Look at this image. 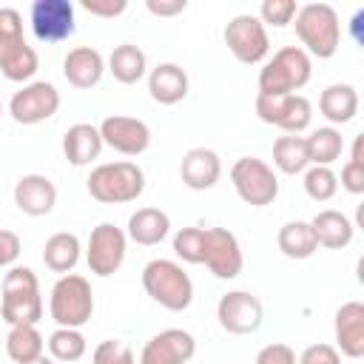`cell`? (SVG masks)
Masks as SVG:
<instances>
[{
    "label": "cell",
    "mask_w": 364,
    "mask_h": 364,
    "mask_svg": "<svg viewBox=\"0 0 364 364\" xmlns=\"http://www.w3.org/2000/svg\"><path fill=\"white\" fill-rule=\"evenodd\" d=\"M0 316L9 327L37 324L43 318V296L40 282L31 267L14 264L6 270L0 284Z\"/></svg>",
    "instance_id": "1"
},
{
    "label": "cell",
    "mask_w": 364,
    "mask_h": 364,
    "mask_svg": "<svg viewBox=\"0 0 364 364\" xmlns=\"http://www.w3.org/2000/svg\"><path fill=\"white\" fill-rule=\"evenodd\" d=\"M296 37L301 43V48L318 60H330L338 51L341 43V23L338 14L330 3H304L299 6L296 17Z\"/></svg>",
    "instance_id": "2"
},
{
    "label": "cell",
    "mask_w": 364,
    "mask_h": 364,
    "mask_svg": "<svg viewBox=\"0 0 364 364\" xmlns=\"http://www.w3.org/2000/svg\"><path fill=\"white\" fill-rule=\"evenodd\" d=\"M313 77V60L301 46L279 48L259 71V94L282 97L301 91Z\"/></svg>",
    "instance_id": "3"
},
{
    "label": "cell",
    "mask_w": 364,
    "mask_h": 364,
    "mask_svg": "<svg viewBox=\"0 0 364 364\" xmlns=\"http://www.w3.org/2000/svg\"><path fill=\"white\" fill-rule=\"evenodd\" d=\"M145 191V173L136 162H102L88 173V193L102 205H125L136 202Z\"/></svg>",
    "instance_id": "4"
},
{
    "label": "cell",
    "mask_w": 364,
    "mask_h": 364,
    "mask_svg": "<svg viewBox=\"0 0 364 364\" xmlns=\"http://www.w3.org/2000/svg\"><path fill=\"white\" fill-rule=\"evenodd\" d=\"M142 287L159 307L171 313H182L193 301V282L173 259H151L142 267Z\"/></svg>",
    "instance_id": "5"
},
{
    "label": "cell",
    "mask_w": 364,
    "mask_h": 364,
    "mask_svg": "<svg viewBox=\"0 0 364 364\" xmlns=\"http://www.w3.org/2000/svg\"><path fill=\"white\" fill-rule=\"evenodd\" d=\"M48 313L57 327H82L94 316V290L91 282L80 273H65L54 282L48 296Z\"/></svg>",
    "instance_id": "6"
},
{
    "label": "cell",
    "mask_w": 364,
    "mask_h": 364,
    "mask_svg": "<svg viewBox=\"0 0 364 364\" xmlns=\"http://www.w3.org/2000/svg\"><path fill=\"white\" fill-rule=\"evenodd\" d=\"M230 182H233L236 196L250 208L273 205L279 196V176L259 156H239L230 165Z\"/></svg>",
    "instance_id": "7"
},
{
    "label": "cell",
    "mask_w": 364,
    "mask_h": 364,
    "mask_svg": "<svg viewBox=\"0 0 364 364\" xmlns=\"http://www.w3.org/2000/svg\"><path fill=\"white\" fill-rule=\"evenodd\" d=\"M128 253V236L122 228H117L114 222H100L97 228H91V236L85 242V262L88 270L100 279L114 276Z\"/></svg>",
    "instance_id": "8"
},
{
    "label": "cell",
    "mask_w": 364,
    "mask_h": 364,
    "mask_svg": "<svg viewBox=\"0 0 364 364\" xmlns=\"http://www.w3.org/2000/svg\"><path fill=\"white\" fill-rule=\"evenodd\" d=\"M225 46L245 65H256V63H262L270 54L267 28L262 26V20L256 14H236V17H230L228 26H225Z\"/></svg>",
    "instance_id": "9"
},
{
    "label": "cell",
    "mask_w": 364,
    "mask_h": 364,
    "mask_svg": "<svg viewBox=\"0 0 364 364\" xmlns=\"http://www.w3.org/2000/svg\"><path fill=\"white\" fill-rule=\"evenodd\" d=\"M256 117L264 125L282 128L284 134H301L310 128L313 105L304 94H282V97L256 94Z\"/></svg>",
    "instance_id": "10"
},
{
    "label": "cell",
    "mask_w": 364,
    "mask_h": 364,
    "mask_svg": "<svg viewBox=\"0 0 364 364\" xmlns=\"http://www.w3.org/2000/svg\"><path fill=\"white\" fill-rule=\"evenodd\" d=\"M60 108V91L54 82L46 80H31L20 91L11 94L9 100V114L17 125H37L46 122L57 114Z\"/></svg>",
    "instance_id": "11"
},
{
    "label": "cell",
    "mask_w": 364,
    "mask_h": 364,
    "mask_svg": "<svg viewBox=\"0 0 364 364\" xmlns=\"http://www.w3.org/2000/svg\"><path fill=\"white\" fill-rule=\"evenodd\" d=\"M216 318L230 336H253L264 321V304L250 290H228L216 301Z\"/></svg>",
    "instance_id": "12"
},
{
    "label": "cell",
    "mask_w": 364,
    "mask_h": 364,
    "mask_svg": "<svg viewBox=\"0 0 364 364\" xmlns=\"http://www.w3.org/2000/svg\"><path fill=\"white\" fill-rule=\"evenodd\" d=\"M202 264L222 282H230L242 273L245 256L236 233L228 228H205V259Z\"/></svg>",
    "instance_id": "13"
},
{
    "label": "cell",
    "mask_w": 364,
    "mask_h": 364,
    "mask_svg": "<svg viewBox=\"0 0 364 364\" xmlns=\"http://www.w3.org/2000/svg\"><path fill=\"white\" fill-rule=\"evenodd\" d=\"M97 128H100L102 145H108L111 151H117L122 156H139L151 148V128H148V122H142L136 117L111 114Z\"/></svg>",
    "instance_id": "14"
},
{
    "label": "cell",
    "mask_w": 364,
    "mask_h": 364,
    "mask_svg": "<svg viewBox=\"0 0 364 364\" xmlns=\"http://www.w3.org/2000/svg\"><path fill=\"white\" fill-rule=\"evenodd\" d=\"M77 17L71 0H34L31 3V31L40 43H63L74 34Z\"/></svg>",
    "instance_id": "15"
},
{
    "label": "cell",
    "mask_w": 364,
    "mask_h": 364,
    "mask_svg": "<svg viewBox=\"0 0 364 364\" xmlns=\"http://www.w3.org/2000/svg\"><path fill=\"white\" fill-rule=\"evenodd\" d=\"M196 355V338L182 327H168L151 336L139 353V364H188Z\"/></svg>",
    "instance_id": "16"
},
{
    "label": "cell",
    "mask_w": 364,
    "mask_h": 364,
    "mask_svg": "<svg viewBox=\"0 0 364 364\" xmlns=\"http://www.w3.org/2000/svg\"><path fill=\"white\" fill-rule=\"evenodd\" d=\"M14 205L26 216H46L57 205V185L46 173H23L14 182Z\"/></svg>",
    "instance_id": "17"
},
{
    "label": "cell",
    "mask_w": 364,
    "mask_h": 364,
    "mask_svg": "<svg viewBox=\"0 0 364 364\" xmlns=\"http://www.w3.org/2000/svg\"><path fill=\"white\" fill-rule=\"evenodd\" d=\"M333 333H336L338 355L361 358L364 355V304L361 301H344L336 310Z\"/></svg>",
    "instance_id": "18"
},
{
    "label": "cell",
    "mask_w": 364,
    "mask_h": 364,
    "mask_svg": "<svg viewBox=\"0 0 364 364\" xmlns=\"http://www.w3.org/2000/svg\"><path fill=\"white\" fill-rule=\"evenodd\" d=\"M102 74H105V57L91 46H77L63 60V77L68 80V85L80 91L100 85Z\"/></svg>",
    "instance_id": "19"
},
{
    "label": "cell",
    "mask_w": 364,
    "mask_h": 364,
    "mask_svg": "<svg viewBox=\"0 0 364 364\" xmlns=\"http://www.w3.org/2000/svg\"><path fill=\"white\" fill-rule=\"evenodd\" d=\"M179 176L191 191H210L222 176V159L210 148H191L179 162Z\"/></svg>",
    "instance_id": "20"
},
{
    "label": "cell",
    "mask_w": 364,
    "mask_h": 364,
    "mask_svg": "<svg viewBox=\"0 0 364 364\" xmlns=\"http://www.w3.org/2000/svg\"><path fill=\"white\" fill-rule=\"evenodd\" d=\"M188 71L176 63H159L148 71V94L159 105H176L188 97Z\"/></svg>",
    "instance_id": "21"
},
{
    "label": "cell",
    "mask_w": 364,
    "mask_h": 364,
    "mask_svg": "<svg viewBox=\"0 0 364 364\" xmlns=\"http://www.w3.org/2000/svg\"><path fill=\"white\" fill-rule=\"evenodd\" d=\"M102 136H100V128L91 125V122H74L65 134H63V156L68 159V165L74 168H85L91 165L100 151H102Z\"/></svg>",
    "instance_id": "22"
},
{
    "label": "cell",
    "mask_w": 364,
    "mask_h": 364,
    "mask_svg": "<svg viewBox=\"0 0 364 364\" xmlns=\"http://www.w3.org/2000/svg\"><path fill=\"white\" fill-rule=\"evenodd\" d=\"M171 233V216L159 208H136L128 216V230L125 236L142 247H154Z\"/></svg>",
    "instance_id": "23"
},
{
    "label": "cell",
    "mask_w": 364,
    "mask_h": 364,
    "mask_svg": "<svg viewBox=\"0 0 364 364\" xmlns=\"http://www.w3.org/2000/svg\"><path fill=\"white\" fill-rule=\"evenodd\" d=\"M310 228H313V236L318 242V247H327V250H341L353 242V233H355V225L350 222L347 213L341 210H318L313 219H310Z\"/></svg>",
    "instance_id": "24"
},
{
    "label": "cell",
    "mask_w": 364,
    "mask_h": 364,
    "mask_svg": "<svg viewBox=\"0 0 364 364\" xmlns=\"http://www.w3.org/2000/svg\"><path fill=\"white\" fill-rule=\"evenodd\" d=\"M318 111L321 117L336 128V125H347L355 119L358 114V91L350 82H333L321 91L318 97Z\"/></svg>",
    "instance_id": "25"
},
{
    "label": "cell",
    "mask_w": 364,
    "mask_h": 364,
    "mask_svg": "<svg viewBox=\"0 0 364 364\" xmlns=\"http://www.w3.org/2000/svg\"><path fill=\"white\" fill-rule=\"evenodd\" d=\"M105 71H111V77L122 85H134L142 77H148V57L139 46L134 43H122L111 51V57L105 60Z\"/></svg>",
    "instance_id": "26"
},
{
    "label": "cell",
    "mask_w": 364,
    "mask_h": 364,
    "mask_svg": "<svg viewBox=\"0 0 364 364\" xmlns=\"http://www.w3.org/2000/svg\"><path fill=\"white\" fill-rule=\"evenodd\" d=\"M80 253H82V245H80V236L77 233H68V230H60L54 236L46 239L43 245V262L51 273H74L77 262H80Z\"/></svg>",
    "instance_id": "27"
},
{
    "label": "cell",
    "mask_w": 364,
    "mask_h": 364,
    "mask_svg": "<svg viewBox=\"0 0 364 364\" xmlns=\"http://www.w3.org/2000/svg\"><path fill=\"white\" fill-rule=\"evenodd\" d=\"M3 347H6V355H9L14 364H28V361L46 355V338L40 336L37 324H17V327H9L6 338H3Z\"/></svg>",
    "instance_id": "28"
},
{
    "label": "cell",
    "mask_w": 364,
    "mask_h": 364,
    "mask_svg": "<svg viewBox=\"0 0 364 364\" xmlns=\"http://www.w3.org/2000/svg\"><path fill=\"white\" fill-rule=\"evenodd\" d=\"M276 245L279 250L287 256V259H310L316 250H318V242L313 236V228L310 222H301V219H293V222H284L279 228V236H276Z\"/></svg>",
    "instance_id": "29"
},
{
    "label": "cell",
    "mask_w": 364,
    "mask_h": 364,
    "mask_svg": "<svg viewBox=\"0 0 364 364\" xmlns=\"http://www.w3.org/2000/svg\"><path fill=\"white\" fill-rule=\"evenodd\" d=\"M37 68H40V60H37V51H34V46H28L26 40H20V43H14L11 48H6L3 54H0V74L6 77V80H11V82H31V77L37 74Z\"/></svg>",
    "instance_id": "30"
},
{
    "label": "cell",
    "mask_w": 364,
    "mask_h": 364,
    "mask_svg": "<svg viewBox=\"0 0 364 364\" xmlns=\"http://www.w3.org/2000/svg\"><path fill=\"white\" fill-rule=\"evenodd\" d=\"M304 145H307V159L310 165H333L341 154H344V136L338 128L333 125H321V128H313L307 136H304Z\"/></svg>",
    "instance_id": "31"
},
{
    "label": "cell",
    "mask_w": 364,
    "mask_h": 364,
    "mask_svg": "<svg viewBox=\"0 0 364 364\" xmlns=\"http://www.w3.org/2000/svg\"><path fill=\"white\" fill-rule=\"evenodd\" d=\"M273 168L279 173H287V176L304 173L310 168L307 145H304L301 134H284V136H279L273 142Z\"/></svg>",
    "instance_id": "32"
},
{
    "label": "cell",
    "mask_w": 364,
    "mask_h": 364,
    "mask_svg": "<svg viewBox=\"0 0 364 364\" xmlns=\"http://www.w3.org/2000/svg\"><path fill=\"white\" fill-rule=\"evenodd\" d=\"M46 347H48V353H51L54 361L71 364V361H80V358L85 355L88 341H85V336H82L77 327H57V330L48 336Z\"/></svg>",
    "instance_id": "33"
},
{
    "label": "cell",
    "mask_w": 364,
    "mask_h": 364,
    "mask_svg": "<svg viewBox=\"0 0 364 364\" xmlns=\"http://www.w3.org/2000/svg\"><path fill=\"white\" fill-rule=\"evenodd\" d=\"M304 193L313 202H330L338 193V173L327 165H310L304 171Z\"/></svg>",
    "instance_id": "34"
},
{
    "label": "cell",
    "mask_w": 364,
    "mask_h": 364,
    "mask_svg": "<svg viewBox=\"0 0 364 364\" xmlns=\"http://www.w3.org/2000/svg\"><path fill=\"white\" fill-rule=\"evenodd\" d=\"M173 253L185 264H202V259H205V228H179L173 233Z\"/></svg>",
    "instance_id": "35"
},
{
    "label": "cell",
    "mask_w": 364,
    "mask_h": 364,
    "mask_svg": "<svg viewBox=\"0 0 364 364\" xmlns=\"http://www.w3.org/2000/svg\"><path fill=\"white\" fill-rule=\"evenodd\" d=\"M296 11H299L296 0H262L256 17L262 20L264 28H267V26H273V28H284V26L293 23Z\"/></svg>",
    "instance_id": "36"
},
{
    "label": "cell",
    "mask_w": 364,
    "mask_h": 364,
    "mask_svg": "<svg viewBox=\"0 0 364 364\" xmlns=\"http://www.w3.org/2000/svg\"><path fill=\"white\" fill-rule=\"evenodd\" d=\"M91 364H136L131 347L119 338H105L94 347L91 353Z\"/></svg>",
    "instance_id": "37"
},
{
    "label": "cell",
    "mask_w": 364,
    "mask_h": 364,
    "mask_svg": "<svg viewBox=\"0 0 364 364\" xmlns=\"http://www.w3.org/2000/svg\"><path fill=\"white\" fill-rule=\"evenodd\" d=\"M20 40H26L23 37V17H20V11L17 9H0V54L6 51V48H11L14 43H20Z\"/></svg>",
    "instance_id": "38"
},
{
    "label": "cell",
    "mask_w": 364,
    "mask_h": 364,
    "mask_svg": "<svg viewBox=\"0 0 364 364\" xmlns=\"http://www.w3.org/2000/svg\"><path fill=\"white\" fill-rule=\"evenodd\" d=\"M296 364H341V355H338V350L333 344L318 341V344L304 347L301 355L296 358Z\"/></svg>",
    "instance_id": "39"
},
{
    "label": "cell",
    "mask_w": 364,
    "mask_h": 364,
    "mask_svg": "<svg viewBox=\"0 0 364 364\" xmlns=\"http://www.w3.org/2000/svg\"><path fill=\"white\" fill-rule=\"evenodd\" d=\"M341 188L353 196L364 193V162L361 159H347L344 168H341V176H338Z\"/></svg>",
    "instance_id": "40"
},
{
    "label": "cell",
    "mask_w": 364,
    "mask_h": 364,
    "mask_svg": "<svg viewBox=\"0 0 364 364\" xmlns=\"http://www.w3.org/2000/svg\"><path fill=\"white\" fill-rule=\"evenodd\" d=\"M256 364H296V350L290 344H282V341L264 344L256 353Z\"/></svg>",
    "instance_id": "41"
},
{
    "label": "cell",
    "mask_w": 364,
    "mask_h": 364,
    "mask_svg": "<svg viewBox=\"0 0 364 364\" xmlns=\"http://www.w3.org/2000/svg\"><path fill=\"white\" fill-rule=\"evenodd\" d=\"M88 14H94V17H119L125 9H128V0H82L80 3Z\"/></svg>",
    "instance_id": "42"
},
{
    "label": "cell",
    "mask_w": 364,
    "mask_h": 364,
    "mask_svg": "<svg viewBox=\"0 0 364 364\" xmlns=\"http://www.w3.org/2000/svg\"><path fill=\"white\" fill-rule=\"evenodd\" d=\"M17 259H20V236L14 230H3L0 228V270L3 267H14Z\"/></svg>",
    "instance_id": "43"
},
{
    "label": "cell",
    "mask_w": 364,
    "mask_h": 364,
    "mask_svg": "<svg viewBox=\"0 0 364 364\" xmlns=\"http://www.w3.org/2000/svg\"><path fill=\"white\" fill-rule=\"evenodd\" d=\"M145 9L156 17H176L188 9V0H145Z\"/></svg>",
    "instance_id": "44"
},
{
    "label": "cell",
    "mask_w": 364,
    "mask_h": 364,
    "mask_svg": "<svg viewBox=\"0 0 364 364\" xmlns=\"http://www.w3.org/2000/svg\"><path fill=\"white\" fill-rule=\"evenodd\" d=\"M361 23H364V9H358L355 14H353V20H350V31H353V40L361 46L364 43V37H361Z\"/></svg>",
    "instance_id": "45"
},
{
    "label": "cell",
    "mask_w": 364,
    "mask_h": 364,
    "mask_svg": "<svg viewBox=\"0 0 364 364\" xmlns=\"http://www.w3.org/2000/svg\"><path fill=\"white\" fill-rule=\"evenodd\" d=\"M28 364H54V358H48V355H40V358H34V361H28Z\"/></svg>",
    "instance_id": "46"
},
{
    "label": "cell",
    "mask_w": 364,
    "mask_h": 364,
    "mask_svg": "<svg viewBox=\"0 0 364 364\" xmlns=\"http://www.w3.org/2000/svg\"><path fill=\"white\" fill-rule=\"evenodd\" d=\"M0 117H3V102H0Z\"/></svg>",
    "instance_id": "47"
},
{
    "label": "cell",
    "mask_w": 364,
    "mask_h": 364,
    "mask_svg": "<svg viewBox=\"0 0 364 364\" xmlns=\"http://www.w3.org/2000/svg\"><path fill=\"white\" fill-rule=\"evenodd\" d=\"M0 344H3V338H0Z\"/></svg>",
    "instance_id": "48"
}]
</instances>
